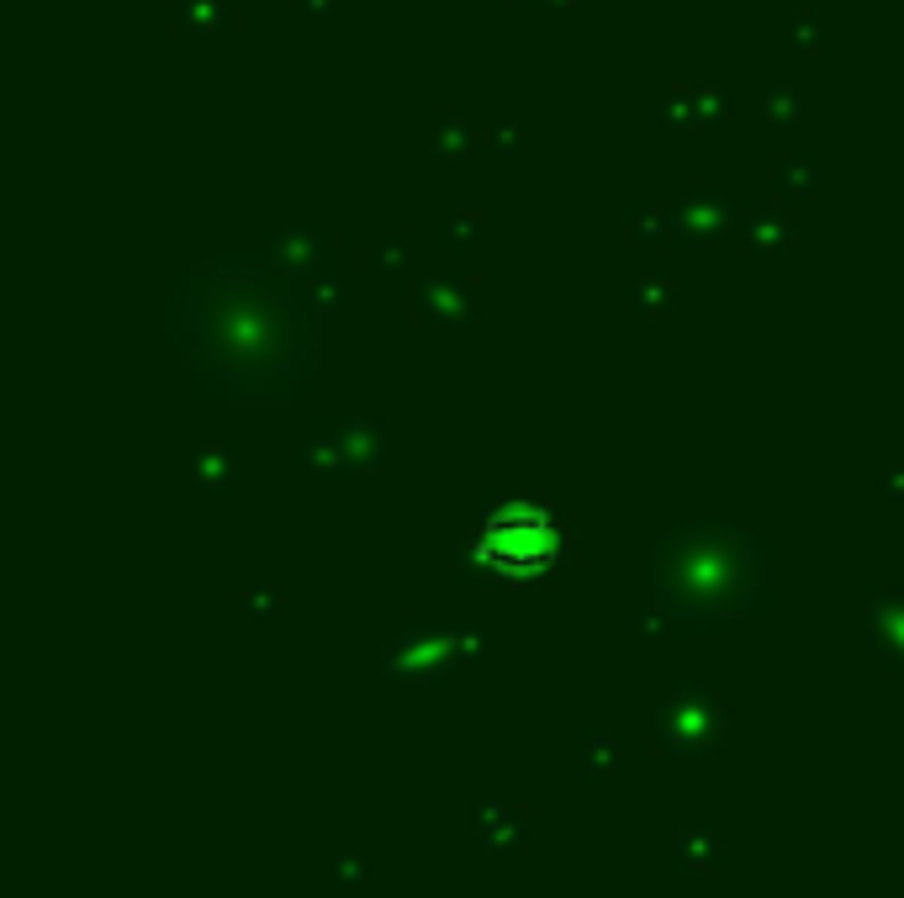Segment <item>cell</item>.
Returning <instances> with one entry per match:
<instances>
[{
    "label": "cell",
    "instance_id": "7a4b0ae2",
    "mask_svg": "<svg viewBox=\"0 0 904 898\" xmlns=\"http://www.w3.org/2000/svg\"><path fill=\"white\" fill-rule=\"evenodd\" d=\"M196 16H223V6L217 0H180V22L196 27Z\"/></svg>",
    "mask_w": 904,
    "mask_h": 898
},
{
    "label": "cell",
    "instance_id": "6da1fadb",
    "mask_svg": "<svg viewBox=\"0 0 904 898\" xmlns=\"http://www.w3.org/2000/svg\"><path fill=\"white\" fill-rule=\"evenodd\" d=\"M561 534L534 502H508L482 523V539H476V555L487 560L492 571L503 576H540L556 566Z\"/></svg>",
    "mask_w": 904,
    "mask_h": 898
}]
</instances>
